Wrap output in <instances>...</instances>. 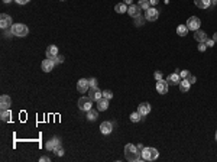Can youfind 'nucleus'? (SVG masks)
I'll return each mask as SVG.
<instances>
[{
	"label": "nucleus",
	"mask_w": 217,
	"mask_h": 162,
	"mask_svg": "<svg viewBox=\"0 0 217 162\" xmlns=\"http://www.w3.org/2000/svg\"><path fill=\"white\" fill-rule=\"evenodd\" d=\"M10 104H12V99H10L9 96L3 94L0 97V107H2V110H9Z\"/></svg>",
	"instance_id": "obj_13"
},
{
	"label": "nucleus",
	"mask_w": 217,
	"mask_h": 162,
	"mask_svg": "<svg viewBox=\"0 0 217 162\" xmlns=\"http://www.w3.org/2000/svg\"><path fill=\"white\" fill-rule=\"evenodd\" d=\"M180 90H181V93H188V90H190V83H188V80L187 78H182L181 81H180Z\"/></svg>",
	"instance_id": "obj_21"
},
{
	"label": "nucleus",
	"mask_w": 217,
	"mask_h": 162,
	"mask_svg": "<svg viewBox=\"0 0 217 162\" xmlns=\"http://www.w3.org/2000/svg\"><path fill=\"white\" fill-rule=\"evenodd\" d=\"M139 7L143 10H148L151 7V2L149 0H139Z\"/></svg>",
	"instance_id": "obj_28"
},
{
	"label": "nucleus",
	"mask_w": 217,
	"mask_h": 162,
	"mask_svg": "<svg viewBox=\"0 0 217 162\" xmlns=\"http://www.w3.org/2000/svg\"><path fill=\"white\" fill-rule=\"evenodd\" d=\"M159 156V152L155 148H143L142 149V158L145 161H155Z\"/></svg>",
	"instance_id": "obj_3"
},
{
	"label": "nucleus",
	"mask_w": 217,
	"mask_h": 162,
	"mask_svg": "<svg viewBox=\"0 0 217 162\" xmlns=\"http://www.w3.org/2000/svg\"><path fill=\"white\" fill-rule=\"evenodd\" d=\"M90 88V83L87 78H81V80H78V83H77V90L80 91V93H87Z\"/></svg>",
	"instance_id": "obj_12"
},
{
	"label": "nucleus",
	"mask_w": 217,
	"mask_h": 162,
	"mask_svg": "<svg viewBox=\"0 0 217 162\" xmlns=\"http://www.w3.org/2000/svg\"><path fill=\"white\" fill-rule=\"evenodd\" d=\"M154 77H155V80H156V81H158V80H162V72L156 71L155 74H154Z\"/></svg>",
	"instance_id": "obj_37"
},
{
	"label": "nucleus",
	"mask_w": 217,
	"mask_h": 162,
	"mask_svg": "<svg viewBox=\"0 0 217 162\" xmlns=\"http://www.w3.org/2000/svg\"><path fill=\"white\" fill-rule=\"evenodd\" d=\"M89 83H90V87H96V86H97V80H96V78H90Z\"/></svg>",
	"instance_id": "obj_36"
},
{
	"label": "nucleus",
	"mask_w": 217,
	"mask_h": 162,
	"mask_svg": "<svg viewBox=\"0 0 217 162\" xmlns=\"http://www.w3.org/2000/svg\"><path fill=\"white\" fill-rule=\"evenodd\" d=\"M141 7H139V5H130L128 7V13L130 15V16H132V18H136V16H139V15H141Z\"/></svg>",
	"instance_id": "obj_18"
},
{
	"label": "nucleus",
	"mask_w": 217,
	"mask_h": 162,
	"mask_svg": "<svg viewBox=\"0 0 217 162\" xmlns=\"http://www.w3.org/2000/svg\"><path fill=\"white\" fill-rule=\"evenodd\" d=\"M0 28H2V29L12 28V18H10L9 15H6V13L0 15Z\"/></svg>",
	"instance_id": "obj_10"
},
{
	"label": "nucleus",
	"mask_w": 217,
	"mask_h": 162,
	"mask_svg": "<svg viewBox=\"0 0 217 162\" xmlns=\"http://www.w3.org/2000/svg\"><path fill=\"white\" fill-rule=\"evenodd\" d=\"M137 112L141 113L142 116H148L151 113V104L149 103H141L137 107Z\"/></svg>",
	"instance_id": "obj_17"
},
{
	"label": "nucleus",
	"mask_w": 217,
	"mask_h": 162,
	"mask_svg": "<svg viewBox=\"0 0 217 162\" xmlns=\"http://www.w3.org/2000/svg\"><path fill=\"white\" fill-rule=\"evenodd\" d=\"M142 156V151H139L137 146H135L133 143H128L124 146V158L130 162L139 161V158Z\"/></svg>",
	"instance_id": "obj_1"
},
{
	"label": "nucleus",
	"mask_w": 217,
	"mask_h": 162,
	"mask_svg": "<svg viewBox=\"0 0 217 162\" xmlns=\"http://www.w3.org/2000/svg\"><path fill=\"white\" fill-rule=\"evenodd\" d=\"M100 132H102L103 135H110L111 132H113L111 122H103L102 125H100Z\"/></svg>",
	"instance_id": "obj_14"
},
{
	"label": "nucleus",
	"mask_w": 217,
	"mask_h": 162,
	"mask_svg": "<svg viewBox=\"0 0 217 162\" xmlns=\"http://www.w3.org/2000/svg\"><path fill=\"white\" fill-rule=\"evenodd\" d=\"M10 110H2V114H0V119L2 122H9L10 120Z\"/></svg>",
	"instance_id": "obj_26"
},
{
	"label": "nucleus",
	"mask_w": 217,
	"mask_h": 162,
	"mask_svg": "<svg viewBox=\"0 0 217 162\" xmlns=\"http://www.w3.org/2000/svg\"><path fill=\"white\" fill-rule=\"evenodd\" d=\"M149 2H151L152 6H155V5H158V2H159V0H149Z\"/></svg>",
	"instance_id": "obj_41"
},
{
	"label": "nucleus",
	"mask_w": 217,
	"mask_h": 162,
	"mask_svg": "<svg viewBox=\"0 0 217 162\" xmlns=\"http://www.w3.org/2000/svg\"><path fill=\"white\" fill-rule=\"evenodd\" d=\"M97 117H98V112H97V110H93V109H90L89 112H87V120L94 122V120H97Z\"/></svg>",
	"instance_id": "obj_23"
},
{
	"label": "nucleus",
	"mask_w": 217,
	"mask_h": 162,
	"mask_svg": "<svg viewBox=\"0 0 217 162\" xmlns=\"http://www.w3.org/2000/svg\"><path fill=\"white\" fill-rule=\"evenodd\" d=\"M211 6H217V0H211Z\"/></svg>",
	"instance_id": "obj_44"
},
{
	"label": "nucleus",
	"mask_w": 217,
	"mask_h": 162,
	"mask_svg": "<svg viewBox=\"0 0 217 162\" xmlns=\"http://www.w3.org/2000/svg\"><path fill=\"white\" fill-rule=\"evenodd\" d=\"M103 97H106V99L110 100L111 97H113V93H111L110 90H104V91H103Z\"/></svg>",
	"instance_id": "obj_30"
},
{
	"label": "nucleus",
	"mask_w": 217,
	"mask_h": 162,
	"mask_svg": "<svg viewBox=\"0 0 217 162\" xmlns=\"http://www.w3.org/2000/svg\"><path fill=\"white\" fill-rule=\"evenodd\" d=\"M55 153H57L58 156H62V155H64V149H62V148H59V149H58V151H57V152H55Z\"/></svg>",
	"instance_id": "obj_39"
},
{
	"label": "nucleus",
	"mask_w": 217,
	"mask_h": 162,
	"mask_svg": "<svg viewBox=\"0 0 217 162\" xmlns=\"http://www.w3.org/2000/svg\"><path fill=\"white\" fill-rule=\"evenodd\" d=\"M45 148H46V151H49V152L55 153L58 149L62 148V146H61V142H59V139H58V138H52V139H49L48 142H46Z\"/></svg>",
	"instance_id": "obj_5"
},
{
	"label": "nucleus",
	"mask_w": 217,
	"mask_h": 162,
	"mask_svg": "<svg viewBox=\"0 0 217 162\" xmlns=\"http://www.w3.org/2000/svg\"><path fill=\"white\" fill-rule=\"evenodd\" d=\"M143 20H145V16H143V18H142L141 15L136 16V18H135V26H142V25H143Z\"/></svg>",
	"instance_id": "obj_29"
},
{
	"label": "nucleus",
	"mask_w": 217,
	"mask_h": 162,
	"mask_svg": "<svg viewBox=\"0 0 217 162\" xmlns=\"http://www.w3.org/2000/svg\"><path fill=\"white\" fill-rule=\"evenodd\" d=\"M62 2H64V0H62Z\"/></svg>",
	"instance_id": "obj_47"
},
{
	"label": "nucleus",
	"mask_w": 217,
	"mask_h": 162,
	"mask_svg": "<svg viewBox=\"0 0 217 162\" xmlns=\"http://www.w3.org/2000/svg\"><path fill=\"white\" fill-rule=\"evenodd\" d=\"M96 103H97V110L98 112H106L107 109H109V99H106V97L98 99Z\"/></svg>",
	"instance_id": "obj_15"
},
{
	"label": "nucleus",
	"mask_w": 217,
	"mask_h": 162,
	"mask_svg": "<svg viewBox=\"0 0 217 162\" xmlns=\"http://www.w3.org/2000/svg\"><path fill=\"white\" fill-rule=\"evenodd\" d=\"M216 140H217V132H216Z\"/></svg>",
	"instance_id": "obj_46"
},
{
	"label": "nucleus",
	"mask_w": 217,
	"mask_h": 162,
	"mask_svg": "<svg viewBox=\"0 0 217 162\" xmlns=\"http://www.w3.org/2000/svg\"><path fill=\"white\" fill-rule=\"evenodd\" d=\"M167 81H168V84H180V81H181V77H180V74L178 72H174V74H169L168 78H167Z\"/></svg>",
	"instance_id": "obj_20"
},
{
	"label": "nucleus",
	"mask_w": 217,
	"mask_h": 162,
	"mask_svg": "<svg viewBox=\"0 0 217 162\" xmlns=\"http://www.w3.org/2000/svg\"><path fill=\"white\" fill-rule=\"evenodd\" d=\"M39 161H41V162H49L51 159H49L48 156H41V158H39Z\"/></svg>",
	"instance_id": "obj_38"
},
{
	"label": "nucleus",
	"mask_w": 217,
	"mask_h": 162,
	"mask_svg": "<svg viewBox=\"0 0 217 162\" xmlns=\"http://www.w3.org/2000/svg\"><path fill=\"white\" fill-rule=\"evenodd\" d=\"M194 5L198 9H208L211 6V0H194Z\"/></svg>",
	"instance_id": "obj_19"
},
{
	"label": "nucleus",
	"mask_w": 217,
	"mask_h": 162,
	"mask_svg": "<svg viewBox=\"0 0 217 162\" xmlns=\"http://www.w3.org/2000/svg\"><path fill=\"white\" fill-rule=\"evenodd\" d=\"M214 44H216V42H214V40H213V39H206V45H207L208 48H211V46H214Z\"/></svg>",
	"instance_id": "obj_35"
},
{
	"label": "nucleus",
	"mask_w": 217,
	"mask_h": 162,
	"mask_svg": "<svg viewBox=\"0 0 217 162\" xmlns=\"http://www.w3.org/2000/svg\"><path fill=\"white\" fill-rule=\"evenodd\" d=\"M45 55H46V58H51V59H55V57L58 54V46L55 45H49L48 48H46V51H45Z\"/></svg>",
	"instance_id": "obj_16"
},
{
	"label": "nucleus",
	"mask_w": 217,
	"mask_h": 162,
	"mask_svg": "<svg viewBox=\"0 0 217 162\" xmlns=\"http://www.w3.org/2000/svg\"><path fill=\"white\" fill-rule=\"evenodd\" d=\"M54 61H55V64H62L64 62V57H62V55H57Z\"/></svg>",
	"instance_id": "obj_32"
},
{
	"label": "nucleus",
	"mask_w": 217,
	"mask_h": 162,
	"mask_svg": "<svg viewBox=\"0 0 217 162\" xmlns=\"http://www.w3.org/2000/svg\"><path fill=\"white\" fill-rule=\"evenodd\" d=\"M178 74H180V77H181V80H182V78H187L190 72L187 71V70H182V71H180V72H178Z\"/></svg>",
	"instance_id": "obj_34"
},
{
	"label": "nucleus",
	"mask_w": 217,
	"mask_h": 162,
	"mask_svg": "<svg viewBox=\"0 0 217 162\" xmlns=\"http://www.w3.org/2000/svg\"><path fill=\"white\" fill-rule=\"evenodd\" d=\"M12 33H13V36L23 38V36H26L29 33V29H28L25 23H15V25H12Z\"/></svg>",
	"instance_id": "obj_2"
},
{
	"label": "nucleus",
	"mask_w": 217,
	"mask_h": 162,
	"mask_svg": "<svg viewBox=\"0 0 217 162\" xmlns=\"http://www.w3.org/2000/svg\"><path fill=\"white\" fill-rule=\"evenodd\" d=\"M168 81L167 80H158L156 81V91L159 94H167L168 93Z\"/></svg>",
	"instance_id": "obj_9"
},
{
	"label": "nucleus",
	"mask_w": 217,
	"mask_h": 162,
	"mask_svg": "<svg viewBox=\"0 0 217 162\" xmlns=\"http://www.w3.org/2000/svg\"><path fill=\"white\" fill-rule=\"evenodd\" d=\"M187 80H188V83H190V84H194L195 81H197V78H195V75H191V74H188Z\"/></svg>",
	"instance_id": "obj_33"
},
{
	"label": "nucleus",
	"mask_w": 217,
	"mask_h": 162,
	"mask_svg": "<svg viewBox=\"0 0 217 162\" xmlns=\"http://www.w3.org/2000/svg\"><path fill=\"white\" fill-rule=\"evenodd\" d=\"M200 26H201V20H200L197 16H191V18H188V20H187V28H188V31H198Z\"/></svg>",
	"instance_id": "obj_6"
},
{
	"label": "nucleus",
	"mask_w": 217,
	"mask_h": 162,
	"mask_svg": "<svg viewBox=\"0 0 217 162\" xmlns=\"http://www.w3.org/2000/svg\"><path fill=\"white\" fill-rule=\"evenodd\" d=\"M142 114L139 112H133L132 114H130V120L133 122V123H137V122H141V119H142Z\"/></svg>",
	"instance_id": "obj_27"
},
{
	"label": "nucleus",
	"mask_w": 217,
	"mask_h": 162,
	"mask_svg": "<svg viewBox=\"0 0 217 162\" xmlns=\"http://www.w3.org/2000/svg\"><path fill=\"white\" fill-rule=\"evenodd\" d=\"M123 3H126V5H132V0H124Z\"/></svg>",
	"instance_id": "obj_43"
},
{
	"label": "nucleus",
	"mask_w": 217,
	"mask_h": 162,
	"mask_svg": "<svg viewBox=\"0 0 217 162\" xmlns=\"http://www.w3.org/2000/svg\"><path fill=\"white\" fill-rule=\"evenodd\" d=\"M78 109L80 110H83V112H89L90 109H91V106H93V100L90 99V97H87V96H84V97H80L78 99Z\"/></svg>",
	"instance_id": "obj_4"
},
{
	"label": "nucleus",
	"mask_w": 217,
	"mask_h": 162,
	"mask_svg": "<svg viewBox=\"0 0 217 162\" xmlns=\"http://www.w3.org/2000/svg\"><path fill=\"white\" fill-rule=\"evenodd\" d=\"M206 48H207V45H206V42H198V51H200V52H203V51H206Z\"/></svg>",
	"instance_id": "obj_31"
},
{
	"label": "nucleus",
	"mask_w": 217,
	"mask_h": 162,
	"mask_svg": "<svg viewBox=\"0 0 217 162\" xmlns=\"http://www.w3.org/2000/svg\"><path fill=\"white\" fill-rule=\"evenodd\" d=\"M12 0H3V3H10Z\"/></svg>",
	"instance_id": "obj_45"
},
{
	"label": "nucleus",
	"mask_w": 217,
	"mask_h": 162,
	"mask_svg": "<svg viewBox=\"0 0 217 162\" xmlns=\"http://www.w3.org/2000/svg\"><path fill=\"white\" fill-rule=\"evenodd\" d=\"M194 39L198 40V42H206V39H207V35H206V32L204 31H195L194 32Z\"/></svg>",
	"instance_id": "obj_22"
},
{
	"label": "nucleus",
	"mask_w": 217,
	"mask_h": 162,
	"mask_svg": "<svg viewBox=\"0 0 217 162\" xmlns=\"http://www.w3.org/2000/svg\"><path fill=\"white\" fill-rule=\"evenodd\" d=\"M115 12H117V13H124V12H128L126 3H117V5L115 6Z\"/></svg>",
	"instance_id": "obj_24"
},
{
	"label": "nucleus",
	"mask_w": 217,
	"mask_h": 162,
	"mask_svg": "<svg viewBox=\"0 0 217 162\" xmlns=\"http://www.w3.org/2000/svg\"><path fill=\"white\" fill-rule=\"evenodd\" d=\"M177 33L180 36H185L187 33H188V28H187V25H180V26H177Z\"/></svg>",
	"instance_id": "obj_25"
},
{
	"label": "nucleus",
	"mask_w": 217,
	"mask_h": 162,
	"mask_svg": "<svg viewBox=\"0 0 217 162\" xmlns=\"http://www.w3.org/2000/svg\"><path fill=\"white\" fill-rule=\"evenodd\" d=\"M54 67H55V61L51 58H46L42 61V64H41V68L44 70V72H49V71H52Z\"/></svg>",
	"instance_id": "obj_11"
},
{
	"label": "nucleus",
	"mask_w": 217,
	"mask_h": 162,
	"mask_svg": "<svg viewBox=\"0 0 217 162\" xmlns=\"http://www.w3.org/2000/svg\"><path fill=\"white\" fill-rule=\"evenodd\" d=\"M15 2H16V3H19V5H26L29 0H15Z\"/></svg>",
	"instance_id": "obj_40"
},
{
	"label": "nucleus",
	"mask_w": 217,
	"mask_h": 162,
	"mask_svg": "<svg viewBox=\"0 0 217 162\" xmlns=\"http://www.w3.org/2000/svg\"><path fill=\"white\" fill-rule=\"evenodd\" d=\"M158 18H159V12L155 7H149L148 10H145V19L148 22H155Z\"/></svg>",
	"instance_id": "obj_7"
},
{
	"label": "nucleus",
	"mask_w": 217,
	"mask_h": 162,
	"mask_svg": "<svg viewBox=\"0 0 217 162\" xmlns=\"http://www.w3.org/2000/svg\"><path fill=\"white\" fill-rule=\"evenodd\" d=\"M89 97H90L91 100H93V101H97L98 99H102V97H103V91L100 90V88H98L97 86H96V87H90Z\"/></svg>",
	"instance_id": "obj_8"
},
{
	"label": "nucleus",
	"mask_w": 217,
	"mask_h": 162,
	"mask_svg": "<svg viewBox=\"0 0 217 162\" xmlns=\"http://www.w3.org/2000/svg\"><path fill=\"white\" fill-rule=\"evenodd\" d=\"M213 40H214V42H217V32L213 35Z\"/></svg>",
	"instance_id": "obj_42"
}]
</instances>
